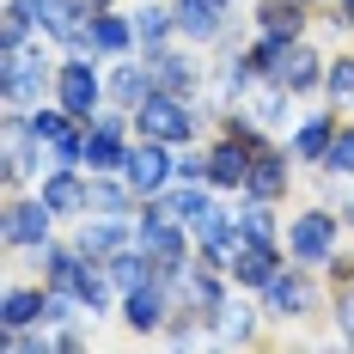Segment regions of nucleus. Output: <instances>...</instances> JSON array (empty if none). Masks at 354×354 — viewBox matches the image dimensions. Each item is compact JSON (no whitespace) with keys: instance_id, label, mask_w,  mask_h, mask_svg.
<instances>
[{"instance_id":"obj_1","label":"nucleus","mask_w":354,"mask_h":354,"mask_svg":"<svg viewBox=\"0 0 354 354\" xmlns=\"http://www.w3.org/2000/svg\"><path fill=\"white\" fill-rule=\"evenodd\" d=\"M55 68H62V49L49 37H37L25 49H0V110L25 116V110L49 104L55 98Z\"/></svg>"},{"instance_id":"obj_2","label":"nucleus","mask_w":354,"mask_h":354,"mask_svg":"<svg viewBox=\"0 0 354 354\" xmlns=\"http://www.w3.org/2000/svg\"><path fill=\"white\" fill-rule=\"evenodd\" d=\"M214 116L202 98H183V92H147L141 104H135V135L147 141H165V147H189V141H208Z\"/></svg>"},{"instance_id":"obj_3","label":"nucleus","mask_w":354,"mask_h":354,"mask_svg":"<svg viewBox=\"0 0 354 354\" xmlns=\"http://www.w3.org/2000/svg\"><path fill=\"white\" fill-rule=\"evenodd\" d=\"M257 299H263V318H269V324H312V318L330 312L336 293H330V281H324L318 269H306V263L287 257V269L263 287Z\"/></svg>"},{"instance_id":"obj_4","label":"nucleus","mask_w":354,"mask_h":354,"mask_svg":"<svg viewBox=\"0 0 354 354\" xmlns=\"http://www.w3.org/2000/svg\"><path fill=\"white\" fill-rule=\"evenodd\" d=\"M342 239H348V220H342V208L336 202H306V208L287 214V257L293 263H306V269H330V257L342 250Z\"/></svg>"},{"instance_id":"obj_5","label":"nucleus","mask_w":354,"mask_h":354,"mask_svg":"<svg viewBox=\"0 0 354 354\" xmlns=\"http://www.w3.org/2000/svg\"><path fill=\"white\" fill-rule=\"evenodd\" d=\"M135 245L153 257V269H159V281H171L196 263V232L183 226V220H171V214H159V202H141L135 208Z\"/></svg>"},{"instance_id":"obj_6","label":"nucleus","mask_w":354,"mask_h":354,"mask_svg":"<svg viewBox=\"0 0 354 354\" xmlns=\"http://www.w3.org/2000/svg\"><path fill=\"white\" fill-rule=\"evenodd\" d=\"M55 232H62V220H55V208L37 189H12L6 196V208H0V245H6V257H25V250H37Z\"/></svg>"},{"instance_id":"obj_7","label":"nucleus","mask_w":354,"mask_h":354,"mask_svg":"<svg viewBox=\"0 0 354 354\" xmlns=\"http://www.w3.org/2000/svg\"><path fill=\"white\" fill-rule=\"evenodd\" d=\"M55 104L68 110V116H80V122H92L110 104L104 62L98 55H62V68H55Z\"/></svg>"},{"instance_id":"obj_8","label":"nucleus","mask_w":354,"mask_h":354,"mask_svg":"<svg viewBox=\"0 0 354 354\" xmlns=\"http://www.w3.org/2000/svg\"><path fill=\"white\" fill-rule=\"evenodd\" d=\"M263 336H269L263 299H257V293H245V287H232V299L208 318V342H214V348H257Z\"/></svg>"},{"instance_id":"obj_9","label":"nucleus","mask_w":354,"mask_h":354,"mask_svg":"<svg viewBox=\"0 0 354 354\" xmlns=\"http://www.w3.org/2000/svg\"><path fill=\"white\" fill-rule=\"evenodd\" d=\"M293 183H299V159H293V147H287L281 135H269V141L257 147V159H250L245 196H257V202H281V208H287Z\"/></svg>"},{"instance_id":"obj_10","label":"nucleus","mask_w":354,"mask_h":354,"mask_svg":"<svg viewBox=\"0 0 354 354\" xmlns=\"http://www.w3.org/2000/svg\"><path fill=\"white\" fill-rule=\"evenodd\" d=\"M208 49H196V43H165V49H153L147 55V68H153V86L159 92H183V98H202V86H208V62H202Z\"/></svg>"},{"instance_id":"obj_11","label":"nucleus","mask_w":354,"mask_h":354,"mask_svg":"<svg viewBox=\"0 0 354 354\" xmlns=\"http://www.w3.org/2000/svg\"><path fill=\"white\" fill-rule=\"evenodd\" d=\"M43 171H49L43 147L25 135L19 116H6V122H0V189H6V196H12V189H37Z\"/></svg>"},{"instance_id":"obj_12","label":"nucleus","mask_w":354,"mask_h":354,"mask_svg":"<svg viewBox=\"0 0 354 354\" xmlns=\"http://www.w3.org/2000/svg\"><path fill=\"white\" fill-rule=\"evenodd\" d=\"M122 177L135 183V196H141V202L165 196V189L177 183V147H165V141H147V135H135L129 159H122Z\"/></svg>"},{"instance_id":"obj_13","label":"nucleus","mask_w":354,"mask_h":354,"mask_svg":"<svg viewBox=\"0 0 354 354\" xmlns=\"http://www.w3.org/2000/svg\"><path fill=\"white\" fill-rule=\"evenodd\" d=\"M171 312H177V293H171V281H141V287H129L122 293V306H116V318H122V330L129 336H159L165 324H171Z\"/></svg>"},{"instance_id":"obj_14","label":"nucleus","mask_w":354,"mask_h":354,"mask_svg":"<svg viewBox=\"0 0 354 354\" xmlns=\"http://www.w3.org/2000/svg\"><path fill=\"white\" fill-rule=\"evenodd\" d=\"M37 196L55 208L62 226H73V220L92 214V171H80V165H55V171L37 177Z\"/></svg>"},{"instance_id":"obj_15","label":"nucleus","mask_w":354,"mask_h":354,"mask_svg":"<svg viewBox=\"0 0 354 354\" xmlns=\"http://www.w3.org/2000/svg\"><path fill=\"white\" fill-rule=\"evenodd\" d=\"M250 159L257 147L226 135V129H208V183L220 196H245V177H250Z\"/></svg>"},{"instance_id":"obj_16","label":"nucleus","mask_w":354,"mask_h":354,"mask_svg":"<svg viewBox=\"0 0 354 354\" xmlns=\"http://www.w3.org/2000/svg\"><path fill=\"white\" fill-rule=\"evenodd\" d=\"M336 129H342V110H336V104H324V98H318L312 110H299V122L287 129V147H293V159L318 171L324 153H330V141H336Z\"/></svg>"},{"instance_id":"obj_17","label":"nucleus","mask_w":354,"mask_h":354,"mask_svg":"<svg viewBox=\"0 0 354 354\" xmlns=\"http://www.w3.org/2000/svg\"><path fill=\"white\" fill-rule=\"evenodd\" d=\"M324 73H330V49H318L312 37H299L293 49H287L281 73H275V86H287L299 104H312V98H324Z\"/></svg>"},{"instance_id":"obj_18","label":"nucleus","mask_w":354,"mask_h":354,"mask_svg":"<svg viewBox=\"0 0 354 354\" xmlns=\"http://www.w3.org/2000/svg\"><path fill=\"white\" fill-rule=\"evenodd\" d=\"M68 239L86 250V257L110 263L116 250L135 245V220H129V214H86V220H73V226H68Z\"/></svg>"},{"instance_id":"obj_19","label":"nucleus","mask_w":354,"mask_h":354,"mask_svg":"<svg viewBox=\"0 0 354 354\" xmlns=\"http://www.w3.org/2000/svg\"><path fill=\"white\" fill-rule=\"evenodd\" d=\"M177 6V37L196 43V49H220L232 37V6L220 0H171Z\"/></svg>"},{"instance_id":"obj_20","label":"nucleus","mask_w":354,"mask_h":354,"mask_svg":"<svg viewBox=\"0 0 354 354\" xmlns=\"http://www.w3.org/2000/svg\"><path fill=\"white\" fill-rule=\"evenodd\" d=\"M153 202H159V214H171V220H183L189 232H202L214 214H220V202H232V196H220L214 183H183V177H177L171 189L153 196Z\"/></svg>"},{"instance_id":"obj_21","label":"nucleus","mask_w":354,"mask_h":354,"mask_svg":"<svg viewBox=\"0 0 354 354\" xmlns=\"http://www.w3.org/2000/svg\"><path fill=\"white\" fill-rule=\"evenodd\" d=\"M318 19L324 6H312V0H250V31L269 37H312Z\"/></svg>"},{"instance_id":"obj_22","label":"nucleus","mask_w":354,"mask_h":354,"mask_svg":"<svg viewBox=\"0 0 354 354\" xmlns=\"http://www.w3.org/2000/svg\"><path fill=\"white\" fill-rule=\"evenodd\" d=\"M92 55H98V62L141 55V37H135V12H129V6H98V12H92Z\"/></svg>"},{"instance_id":"obj_23","label":"nucleus","mask_w":354,"mask_h":354,"mask_svg":"<svg viewBox=\"0 0 354 354\" xmlns=\"http://www.w3.org/2000/svg\"><path fill=\"white\" fill-rule=\"evenodd\" d=\"M239 245H245V232H239V208L220 202V214L196 232V263H208V269H232Z\"/></svg>"},{"instance_id":"obj_24","label":"nucleus","mask_w":354,"mask_h":354,"mask_svg":"<svg viewBox=\"0 0 354 354\" xmlns=\"http://www.w3.org/2000/svg\"><path fill=\"white\" fill-rule=\"evenodd\" d=\"M281 269H287V245H250V239H245L226 275H232V287H245V293H263Z\"/></svg>"},{"instance_id":"obj_25","label":"nucleus","mask_w":354,"mask_h":354,"mask_svg":"<svg viewBox=\"0 0 354 354\" xmlns=\"http://www.w3.org/2000/svg\"><path fill=\"white\" fill-rule=\"evenodd\" d=\"M245 110L263 122V135H281V141H287V129L299 122V98H293L287 86H275V80H257L250 98H245Z\"/></svg>"},{"instance_id":"obj_26","label":"nucleus","mask_w":354,"mask_h":354,"mask_svg":"<svg viewBox=\"0 0 354 354\" xmlns=\"http://www.w3.org/2000/svg\"><path fill=\"white\" fill-rule=\"evenodd\" d=\"M232 208H239V232H245L250 245H281V239H287V214H281V202L232 196Z\"/></svg>"},{"instance_id":"obj_27","label":"nucleus","mask_w":354,"mask_h":354,"mask_svg":"<svg viewBox=\"0 0 354 354\" xmlns=\"http://www.w3.org/2000/svg\"><path fill=\"white\" fill-rule=\"evenodd\" d=\"M104 86H110V104L135 110L153 92V68H147V55H122V62H104Z\"/></svg>"},{"instance_id":"obj_28","label":"nucleus","mask_w":354,"mask_h":354,"mask_svg":"<svg viewBox=\"0 0 354 354\" xmlns=\"http://www.w3.org/2000/svg\"><path fill=\"white\" fill-rule=\"evenodd\" d=\"M43 306H49V281H12L6 299H0V324L31 330V324H43Z\"/></svg>"},{"instance_id":"obj_29","label":"nucleus","mask_w":354,"mask_h":354,"mask_svg":"<svg viewBox=\"0 0 354 354\" xmlns=\"http://www.w3.org/2000/svg\"><path fill=\"white\" fill-rule=\"evenodd\" d=\"M129 12H135V37H141V55H153V49L177 43V6H171V0H141V6H129Z\"/></svg>"},{"instance_id":"obj_30","label":"nucleus","mask_w":354,"mask_h":354,"mask_svg":"<svg viewBox=\"0 0 354 354\" xmlns=\"http://www.w3.org/2000/svg\"><path fill=\"white\" fill-rule=\"evenodd\" d=\"M324 104L354 116V49H330V73H324Z\"/></svg>"},{"instance_id":"obj_31","label":"nucleus","mask_w":354,"mask_h":354,"mask_svg":"<svg viewBox=\"0 0 354 354\" xmlns=\"http://www.w3.org/2000/svg\"><path fill=\"white\" fill-rule=\"evenodd\" d=\"M299 37H269V31H250V43H245V55H250V68H257V80H275L281 73V62H287V49H293Z\"/></svg>"},{"instance_id":"obj_32","label":"nucleus","mask_w":354,"mask_h":354,"mask_svg":"<svg viewBox=\"0 0 354 354\" xmlns=\"http://www.w3.org/2000/svg\"><path fill=\"white\" fill-rule=\"evenodd\" d=\"M318 177H330V183H348L354 177V116H342V129H336V141H330V153H324Z\"/></svg>"},{"instance_id":"obj_33","label":"nucleus","mask_w":354,"mask_h":354,"mask_svg":"<svg viewBox=\"0 0 354 354\" xmlns=\"http://www.w3.org/2000/svg\"><path fill=\"white\" fill-rule=\"evenodd\" d=\"M37 19L19 6V0H6V19H0V49H25V43H37Z\"/></svg>"},{"instance_id":"obj_34","label":"nucleus","mask_w":354,"mask_h":354,"mask_svg":"<svg viewBox=\"0 0 354 354\" xmlns=\"http://www.w3.org/2000/svg\"><path fill=\"white\" fill-rule=\"evenodd\" d=\"M177 177H183V183H208V141L177 147Z\"/></svg>"},{"instance_id":"obj_35","label":"nucleus","mask_w":354,"mask_h":354,"mask_svg":"<svg viewBox=\"0 0 354 354\" xmlns=\"http://www.w3.org/2000/svg\"><path fill=\"white\" fill-rule=\"evenodd\" d=\"M92 318H73V324H49L55 330V354H80V348H92V330H86Z\"/></svg>"},{"instance_id":"obj_36","label":"nucleus","mask_w":354,"mask_h":354,"mask_svg":"<svg viewBox=\"0 0 354 354\" xmlns=\"http://www.w3.org/2000/svg\"><path fill=\"white\" fill-rule=\"evenodd\" d=\"M330 312H336V336L354 348V287H336V299H330Z\"/></svg>"},{"instance_id":"obj_37","label":"nucleus","mask_w":354,"mask_h":354,"mask_svg":"<svg viewBox=\"0 0 354 354\" xmlns=\"http://www.w3.org/2000/svg\"><path fill=\"white\" fill-rule=\"evenodd\" d=\"M324 281H330V293H336V287H354V250H336V257H330Z\"/></svg>"},{"instance_id":"obj_38","label":"nucleus","mask_w":354,"mask_h":354,"mask_svg":"<svg viewBox=\"0 0 354 354\" xmlns=\"http://www.w3.org/2000/svg\"><path fill=\"white\" fill-rule=\"evenodd\" d=\"M324 25H336V31L354 37V0H330V6H324Z\"/></svg>"},{"instance_id":"obj_39","label":"nucleus","mask_w":354,"mask_h":354,"mask_svg":"<svg viewBox=\"0 0 354 354\" xmlns=\"http://www.w3.org/2000/svg\"><path fill=\"white\" fill-rule=\"evenodd\" d=\"M80 6H92V12H98V6H116V0H80Z\"/></svg>"},{"instance_id":"obj_40","label":"nucleus","mask_w":354,"mask_h":354,"mask_svg":"<svg viewBox=\"0 0 354 354\" xmlns=\"http://www.w3.org/2000/svg\"><path fill=\"white\" fill-rule=\"evenodd\" d=\"M220 6H239V0H220Z\"/></svg>"},{"instance_id":"obj_41","label":"nucleus","mask_w":354,"mask_h":354,"mask_svg":"<svg viewBox=\"0 0 354 354\" xmlns=\"http://www.w3.org/2000/svg\"><path fill=\"white\" fill-rule=\"evenodd\" d=\"M312 6H330V0H312Z\"/></svg>"}]
</instances>
